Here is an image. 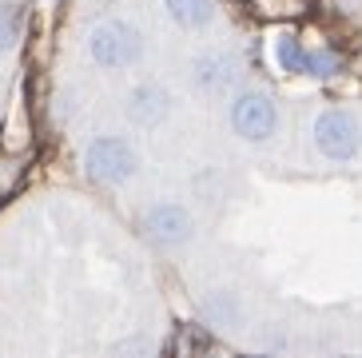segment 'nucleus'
<instances>
[{
  "instance_id": "nucleus-8",
  "label": "nucleus",
  "mask_w": 362,
  "mask_h": 358,
  "mask_svg": "<svg viewBox=\"0 0 362 358\" xmlns=\"http://www.w3.org/2000/svg\"><path fill=\"white\" fill-rule=\"evenodd\" d=\"M199 318L211 330H239L247 327V303L235 287H211L199 295Z\"/></svg>"
},
{
  "instance_id": "nucleus-11",
  "label": "nucleus",
  "mask_w": 362,
  "mask_h": 358,
  "mask_svg": "<svg viewBox=\"0 0 362 358\" xmlns=\"http://www.w3.org/2000/svg\"><path fill=\"white\" fill-rule=\"evenodd\" d=\"M307 44L298 40V36H279L275 40V60L283 72H295V76H307Z\"/></svg>"
},
{
  "instance_id": "nucleus-9",
  "label": "nucleus",
  "mask_w": 362,
  "mask_h": 358,
  "mask_svg": "<svg viewBox=\"0 0 362 358\" xmlns=\"http://www.w3.org/2000/svg\"><path fill=\"white\" fill-rule=\"evenodd\" d=\"M163 16L180 32H207L219 21V0H163Z\"/></svg>"
},
{
  "instance_id": "nucleus-12",
  "label": "nucleus",
  "mask_w": 362,
  "mask_h": 358,
  "mask_svg": "<svg viewBox=\"0 0 362 358\" xmlns=\"http://www.w3.org/2000/svg\"><path fill=\"white\" fill-rule=\"evenodd\" d=\"M342 72V56L330 52V48H310L307 52V76L315 80H327V76H339Z\"/></svg>"
},
{
  "instance_id": "nucleus-6",
  "label": "nucleus",
  "mask_w": 362,
  "mask_h": 358,
  "mask_svg": "<svg viewBox=\"0 0 362 358\" xmlns=\"http://www.w3.org/2000/svg\"><path fill=\"white\" fill-rule=\"evenodd\" d=\"M187 80L207 100H227L243 80V60L235 48H203L187 64Z\"/></svg>"
},
{
  "instance_id": "nucleus-5",
  "label": "nucleus",
  "mask_w": 362,
  "mask_h": 358,
  "mask_svg": "<svg viewBox=\"0 0 362 358\" xmlns=\"http://www.w3.org/2000/svg\"><path fill=\"white\" fill-rule=\"evenodd\" d=\"M136 223H139V235L160 251H183L199 235V219H195L192 203L183 200H151L139 211Z\"/></svg>"
},
{
  "instance_id": "nucleus-2",
  "label": "nucleus",
  "mask_w": 362,
  "mask_h": 358,
  "mask_svg": "<svg viewBox=\"0 0 362 358\" xmlns=\"http://www.w3.org/2000/svg\"><path fill=\"white\" fill-rule=\"evenodd\" d=\"M80 163H84V175L96 187H128L132 179L144 171V156H139L136 139L119 136V132L92 136L84 144V151H80Z\"/></svg>"
},
{
  "instance_id": "nucleus-3",
  "label": "nucleus",
  "mask_w": 362,
  "mask_h": 358,
  "mask_svg": "<svg viewBox=\"0 0 362 358\" xmlns=\"http://www.w3.org/2000/svg\"><path fill=\"white\" fill-rule=\"evenodd\" d=\"M223 104H227V127H231L235 139L259 148V144H271L279 136L283 112H279L275 96L267 92V88H255V84L235 88Z\"/></svg>"
},
{
  "instance_id": "nucleus-7",
  "label": "nucleus",
  "mask_w": 362,
  "mask_h": 358,
  "mask_svg": "<svg viewBox=\"0 0 362 358\" xmlns=\"http://www.w3.org/2000/svg\"><path fill=\"white\" fill-rule=\"evenodd\" d=\"M124 116L139 132H160L171 116H175V92L160 80H139L124 96Z\"/></svg>"
},
{
  "instance_id": "nucleus-1",
  "label": "nucleus",
  "mask_w": 362,
  "mask_h": 358,
  "mask_svg": "<svg viewBox=\"0 0 362 358\" xmlns=\"http://www.w3.org/2000/svg\"><path fill=\"white\" fill-rule=\"evenodd\" d=\"M84 56L100 72H136L148 56V36L128 16H104L88 28Z\"/></svg>"
},
{
  "instance_id": "nucleus-10",
  "label": "nucleus",
  "mask_w": 362,
  "mask_h": 358,
  "mask_svg": "<svg viewBox=\"0 0 362 358\" xmlns=\"http://www.w3.org/2000/svg\"><path fill=\"white\" fill-rule=\"evenodd\" d=\"M24 36V4L16 0H0V56L12 52Z\"/></svg>"
},
{
  "instance_id": "nucleus-4",
  "label": "nucleus",
  "mask_w": 362,
  "mask_h": 358,
  "mask_svg": "<svg viewBox=\"0 0 362 358\" xmlns=\"http://www.w3.org/2000/svg\"><path fill=\"white\" fill-rule=\"evenodd\" d=\"M310 144L327 163H358L362 159V116L354 108H322L310 124Z\"/></svg>"
}]
</instances>
